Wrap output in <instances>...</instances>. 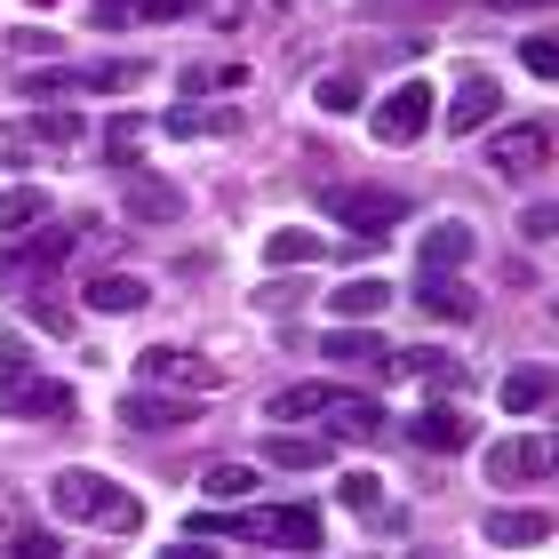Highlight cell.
I'll return each instance as SVG.
<instances>
[{"label": "cell", "mask_w": 559, "mask_h": 559, "mask_svg": "<svg viewBox=\"0 0 559 559\" xmlns=\"http://www.w3.org/2000/svg\"><path fill=\"white\" fill-rule=\"evenodd\" d=\"M48 503H57V520H96V527H112V536L144 527V503H136V496H120L105 472H81V464L48 479Z\"/></svg>", "instance_id": "1"}, {"label": "cell", "mask_w": 559, "mask_h": 559, "mask_svg": "<svg viewBox=\"0 0 559 559\" xmlns=\"http://www.w3.org/2000/svg\"><path fill=\"white\" fill-rule=\"evenodd\" d=\"M0 416H72V384L33 368V344L24 336H0Z\"/></svg>", "instance_id": "2"}, {"label": "cell", "mask_w": 559, "mask_h": 559, "mask_svg": "<svg viewBox=\"0 0 559 559\" xmlns=\"http://www.w3.org/2000/svg\"><path fill=\"white\" fill-rule=\"evenodd\" d=\"M320 216H336L344 233H368V240H384L400 216H408V200L400 192H376V185H328L320 192Z\"/></svg>", "instance_id": "3"}, {"label": "cell", "mask_w": 559, "mask_h": 559, "mask_svg": "<svg viewBox=\"0 0 559 559\" xmlns=\"http://www.w3.org/2000/svg\"><path fill=\"white\" fill-rule=\"evenodd\" d=\"M488 168L496 176H544L551 168V120H512V129H496V144H488Z\"/></svg>", "instance_id": "4"}, {"label": "cell", "mask_w": 559, "mask_h": 559, "mask_svg": "<svg viewBox=\"0 0 559 559\" xmlns=\"http://www.w3.org/2000/svg\"><path fill=\"white\" fill-rule=\"evenodd\" d=\"M248 544H264V551H320V503H272V512H248Z\"/></svg>", "instance_id": "5"}, {"label": "cell", "mask_w": 559, "mask_h": 559, "mask_svg": "<svg viewBox=\"0 0 559 559\" xmlns=\"http://www.w3.org/2000/svg\"><path fill=\"white\" fill-rule=\"evenodd\" d=\"M544 472H551V440L544 431H512V440L488 448V479L496 488H536Z\"/></svg>", "instance_id": "6"}, {"label": "cell", "mask_w": 559, "mask_h": 559, "mask_svg": "<svg viewBox=\"0 0 559 559\" xmlns=\"http://www.w3.org/2000/svg\"><path fill=\"white\" fill-rule=\"evenodd\" d=\"M424 129H431V81H400L376 105V144H416Z\"/></svg>", "instance_id": "7"}, {"label": "cell", "mask_w": 559, "mask_h": 559, "mask_svg": "<svg viewBox=\"0 0 559 559\" xmlns=\"http://www.w3.org/2000/svg\"><path fill=\"white\" fill-rule=\"evenodd\" d=\"M144 376H152V384H176V392H216L224 384V368L209 360V352H176V344H152Z\"/></svg>", "instance_id": "8"}, {"label": "cell", "mask_w": 559, "mask_h": 559, "mask_svg": "<svg viewBox=\"0 0 559 559\" xmlns=\"http://www.w3.org/2000/svg\"><path fill=\"white\" fill-rule=\"evenodd\" d=\"M120 424L129 431H185V424H200V408H192V392H129Z\"/></svg>", "instance_id": "9"}, {"label": "cell", "mask_w": 559, "mask_h": 559, "mask_svg": "<svg viewBox=\"0 0 559 559\" xmlns=\"http://www.w3.org/2000/svg\"><path fill=\"white\" fill-rule=\"evenodd\" d=\"M64 257H72V233H64V224H48V233H33L24 248H9V257H0V288H24L33 272H57Z\"/></svg>", "instance_id": "10"}, {"label": "cell", "mask_w": 559, "mask_h": 559, "mask_svg": "<svg viewBox=\"0 0 559 559\" xmlns=\"http://www.w3.org/2000/svg\"><path fill=\"white\" fill-rule=\"evenodd\" d=\"M416 312H424V320H448V328H464V320H479V296L464 288V280L431 272V280H416Z\"/></svg>", "instance_id": "11"}, {"label": "cell", "mask_w": 559, "mask_h": 559, "mask_svg": "<svg viewBox=\"0 0 559 559\" xmlns=\"http://www.w3.org/2000/svg\"><path fill=\"white\" fill-rule=\"evenodd\" d=\"M496 112H503V88L488 81V72H472V81H464V88H455V96H448V129H455V136H472V129H488V120H496Z\"/></svg>", "instance_id": "12"}, {"label": "cell", "mask_w": 559, "mask_h": 559, "mask_svg": "<svg viewBox=\"0 0 559 559\" xmlns=\"http://www.w3.org/2000/svg\"><path fill=\"white\" fill-rule=\"evenodd\" d=\"M320 424L336 431V440H376V431H384V408H376L368 392H328Z\"/></svg>", "instance_id": "13"}, {"label": "cell", "mask_w": 559, "mask_h": 559, "mask_svg": "<svg viewBox=\"0 0 559 559\" xmlns=\"http://www.w3.org/2000/svg\"><path fill=\"white\" fill-rule=\"evenodd\" d=\"M120 209L136 224H168V216H185V192L160 185V176H129V185H120Z\"/></svg>", "instance_id": "14"}, {"label": "cell", "mask_w": 559, "mask_h": 559, "mask_svg": "<svg viewBox=\"0 0 559 559\" xmlns=\"http://www.w3.org/2000/svg\"><path fill=\"white\" fill-rule=\"evenodd\" d=\"M9 144H24V152H64V144H81V112H64V105H48V112H33V120H16L9 129Z\"/></svg>", "instance_id": "15"}, {"label": "cell", "mask_w": 559, "mask_h": 559, "mask_svg": "<svg viewBox=\"0 0 559 559\" xmlns=\"http://www.w3.org/2000/svg\"><path fill=\"white\" fill-rule=\"evenodd\" d=\"M384 304H392V280H336V288H328V312L336 320H384Z\"/></svg>", "instance_id": "16"}, {"label": "cell", "mask_w": 559, "mask_h": 559, "mask_svg": "<svg viewBox=\"0 0 559 559\" xmlns=\"http://www.w3.org/2000/svg\"><path fill=\"white\" fill-rule=\"evenodd\" d=\"M81 304H88V312H144V304H152V280L105 272V280H88V288H81Z\"/></svg>", "instance_id": "17"}, {"label": "cell", "mask_w": 559, "mask_h": 559, "mask_svg": "<svg viewBox=\"0 0 559 559\" xmlns=\"http://www.w3.org/2000/svg\"><path fill=\"white\" fill-rule=\"evenodd\" d=\"M479 536H488L496 551H536V544L551 536V512H496Z\"/></svg>", "instance_id": "18"}, {"label": "cell", "mask_w": 559, "mask_h": 559, "mask_svg": "<svg viewBox=\"0 0 559 559\" xmlns=\"http://www.w3.org/2000/svg\"><path fill=\"white\" fill-rule=\"evenodd\" d=\"M320 352H328L336 368H384V344H376L368 328H352V320H336V328H328V336H320Z\"/></svg>", "instance_id": "19"}, {"label": "cell", "mask_w": 559, "mask_h": 559, "mask_svg": "<svg viewBox=\"0 0 559 559\" xmlns=\"http://www.w3.org/2000/svg\"><path fill=\"white\" fill-rule=\"evenodd\" d=\"M168 136H240V112L233 105H176Z\"/></svg>", "instance_id": "20"}, {"label": "cell", "mask_w": 559, "mask_h": 559, "mask_svg": "<svg viewBox=\"0 0 559 559\" xmlns=\"http://www.w3.org/2000/svg\"><path fill=\"white\" fill-rule=\"evenodd\" d=\"M376 376H440V384H464V368H455L440 344H416V352H384V368H376Z\"/></svg>", "instance_id": "21"}, {"label": "cell", "mask_w": 559, "mask_h": 559, "mask_svg": "<svg viewBox=\"0 0 559 559\" xmlns=\"http://www.w3.org/2000/svg\"><path fill=\"white\" fill-rule=\"evenodd\" d=\"M272 472H328V440H296V431H272L264 440Z\"/></svg>", "instance_id": "22"}, {"label": "cell", "mask_w": 559, "mask_h": 559, "mask_svg": "<svg viewBox=\"0 0 559 559\" xmlns=\"http://www.w3.org/2000/svg\"><path fill=\"white\" fill-rule=\"evenodd\" d=\"M40 216H48V192L40 185H9V192H0V233H40Z\"/></svg>", "instance_id": "23"}, {"label": "cell", "mask_w": 559, "mask_h": 559, "mask_svg": "<svg viewBox=\"0 0 559 559\" xmlns=\"http://www.w3.org/2000/svg\"><path fill=\"white\" fill-rule=\"evenodd\" d=\"M464 440H472V416L464 408H424L416 416V448H440L448 455V448H464Z\"/></svg>", "instance_id": "24"}, {"label": "cell", "mask_w": 559, "mask_h": 559, "mask_svg": "<svg viewBox=\"0 0 559 559\" xmlns=\"http://www.w3.org/2000/svg\"><path fill=\"white\" fill-rule=\"evenodd\" d=\"M472 257V224H431L424 233V272H455Z\"/></svg>", "instance_id": "25"}, {"label": "cell", "mask_w": 559, "mask_h": 559, "mask_svg": "<svg viewBox=\"0 0 559 559\" xmlns=\"http://www.w3.org/2000/svg\"><path fill=\"white\" fill-rule=\"evenodd\" d=\"M328 392H336V384H288V392H272V424H320Z\"/></svg>", "instance_id": "26"}, {"label": "cell", "mask_w": 559, "mask_h": 559, "mask_svg": "<svg viewBox=\"0 0 559 559\" xmlns=\"http://www.w3.org/2000/svg\"><path fill=\"white\" fill-rule=\"evenodd\" d=\"M544 400H551V368H512L503 376V408L512 416H536Z\"/></svg>", "instance_id": "27"}, {"label": "cell", "mask_w": 559, "mask_h": 559, "mask_svg": "<svg viewBox=\"0 0 559 559\" xmlns=\"http://www.w3.org/2000/svg\"><path fill=\"white\" fill-rule=\"evenodd\" d=\"M264 264H320V233H304V224H280V233L264 240Z\"/></svg>", "instance_id": "28"}, {"label": "cell", "mask_w": 559, "mask_h": 559, "mask_svg": "<svg viewBox=\"0 0 559 559\" xmlns=\"http://www.w3.org/2000/svg\"><path fill=\"white\" fill-rule=\"evenodd\" d=\"M200 488H209L216 503H240V496H257V472H248V464H209Z\"/></svg>", "instance_id": "29"}, {"label": "cell", "mask_w": 559, "mask_h": 559, "mask_svg": "<svg viewBox=\"0 0 559 559\" xmlns=\"http://www.w3.org/2000/svg\"><path fill=\"white\" fill-rule=\"evenodd\" d=\"M9 559H64V536H48V527H16Z\"/></svg>", "instance_id": "30"}, {"label": "cell", "mask_w": 559, "mask_h": 559, "mask_svg": "<svg viewBox=\"0 0 559 559\" xmlns=\"http://www.w3.org/2000/svg\"><path fill=\"white\" fill-rule=\"evenodd\" d=\"M24 96H40V105H57V96H81V72H33V81H16Z\"/></svg>", "instance_id": "31"}, {"label": "cell", "mask_w": 559, "mask_h": 559, "mask_svg": "<svg viewBox=\"0 0 559 559\" xmlns=\"http://www.w3.org/2000/svg\"><path fill=\"white\" fill-rule=\"evenodd\" d=\"M320 112H360V81H352V72H328L320 81Z\"/></svg>", "instance_id": "32"}, {"label": "cell", "mask_w": 559, "mask_h": 559, "mask_svg": "<svg viewBox=\"0 0 559 559\" xmlns=\"http://www.w3.org/2000/svg\"><path fill=\"white\" fill-rule=\"evenodd\" d=\"M344 503L376 520V503H384V479H376V472H344Z\"/></svg>", "instance_id": "33"}, {"label": "cell", "mask_w": 559, "mask_h": 559, "mask_svg": "<svg viewBox=\"0 0 559 559\" xmlns=\"http://www.w3.org/2000/svg\"><path fill=\"white\" fill-rule=\"evenodd\" d=\"M304 304V280H264L257 288V312H296Z\"/></svg>", "instance_id": "34"}, {"label": "cell", "mask_w": 559, "mask_h": 559, "mask_svg": "<svg viewBox=\"0 0 559 559\" xmlns=\"http://www.w3.org/2000/svg\"><path fill=\"white\" fill-rule=\"evenodd\" d=\"M520 64L536 72V81H551V72H559V48H551V33H536V40H520Z\"/></svg>", "instance_id": "35"}, {"label": "cell", "mask_w": 559, "mask_h": 559, "mask_svg": "<svg viewBox=\"0 0 559 559\" xmlns=\"http://www.w3.org/2000/svg\"><path fill=\"white\" fill-rule=\"evenodd\" d=\"M144 81V64H96V72H81V88H136Z\"/></svg>", "instance_id": "36"}, {"label": "cell", "mask_w": 559, "mask_h": 559, "mask_svg": "<svg viewBox=\"0 0 559 559\" xmlns=\"http://www.w3.org/2000/svg\"><path fill=\"white\" fill-rule=\"evenodd\" d=\"M192 9H200V0H136L129 16H144V24H176V16H192Z\"/></svg>", "instance_id": "37"}, {"label": "cell", "mask_w": 559, "mask_h": 559, "mask_svg": "<svg viewBox=\"0 0 559 559\" xmlns=\"http://www.w3.org/2000/svg\"><path fill=\"white\" fill-rule=\"evenodd\" d=\"M16 57H48V48H57V33H48V24H16Z\"/></svg>", "instance_id": "38"}, {"label": "cell", "mask_w": 559, "mask_h": 559, "mask_svg": "<svg viewBox=\"0 0 559 559\" xmlns=\"http://www.w3.org/2000/svg\"><path fill=\"white\" fill-rule=\"evenodd\" d=\"M136 136H144V120H136V112H112V129H105V144H112V160H120V152H129Z\"/></svg>", "instance_id": "39"}, {"label": "cell", "mask_w": 559, "mask_h": 559, "mask_svg": "<svg viewBox=\"0 0 559 559\" xmlns=\"http://www.w3.org/2000/svg\"><path fill=\"white\" fill-rule=\"evenodd\" d=\"M185 536H200V544H216V536H248V520H216V512H209V520H192Z\"/></svg>", "instance_id": "40"}, {"label": "cell", "mask_w": 559, "mask_h": 559, "mask_svg": "<svg viewBox=\"0 0 559 559\" xmlns=\"http://www.w3.org/2000/svg\"><path fill=\"white\" fill-rule=\"evenodd\" d=\"M33 320H40V328H57V336H64V328H72V312H64V304H57V296H40V304H33Z\"/></svg>", "instance_id": "41"}, {"label": "cell", "mask_w": 559, "mask_h": 559, "mask_svg": "<svg viewBox=\"0 0 559 559\" xmlns=\"http://www.w3.org/2000/svg\"><path fill=\"white\" fill-rule=\"evenodd\" d=\"M129 9L136 0H96V24H129Z\"/></svg>", "instance_id": "42"}, {"label": "cell", "mask_w": 559, "mask_h": 559, "mask_svg": "<svg viewBox=\"0 0 559 559\" xmlns=\"http://www.w3.org/2000/svg\"><path fill=\"white\" fill-rule=\"evenodd\" d=\"M160 559H216V551H209V544H200V536H192V544H168Z\"/></svg>", "instance_id": "43"}, {"label": "cell", "mask_w": 559, "mask_h": 559, "mask_svg": "<svg viewBox=\"0 0 559 559\" xmlns=\"http://www.w3.org/2000/svg\"><path fill=\"white\" fill-rule=\"evenodd\" d=\"M488 9H551V0H488Z\"/></svg>", "instance_id": "44"}, {"label": "cell", "mask_w": 559, "mask_h": 559, "mask_svg": "<svg viewBox=\"0 0 559 559\" xmlns=\"http://www.w3.org/2000/svg\"><path fill=\"white\" fill-rule=\"evenodd\" d=\"M312 559H320V551H312Z\"/></svg>", "instance_id": "45"}]
</instances>
